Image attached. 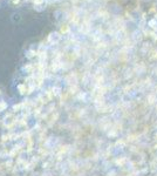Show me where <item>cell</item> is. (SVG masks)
<instances>
[{
  "instance_id": "obj_1",
  "label": "cell",
  "mask_w": 157,
  "mask_h": 176,
  "mask_svg": "<svg viewBox=\"0 0 157 176\" xmlns=\"http://www.w3.org/2000/svg\"><path fill=\"white\" fill-rule=\"evenodd\" d=\"M19 1H20V0H12V3H13V4H18Z\"/></svg>"
}]
</instances>
